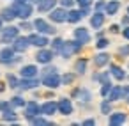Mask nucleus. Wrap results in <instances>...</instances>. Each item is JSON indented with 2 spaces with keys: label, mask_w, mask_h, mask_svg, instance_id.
I'll list each match as a JSON object with an SVG mask.
<instances>
[{
  "label": "nucleus",
  "mask_w": 129,
  "mask_h": 126,
  "mask_svg": "<svg viewBox=\"0 0 129 126\" xmlns=\"http://www.w3.org/2000/svg\"><path fill=\"white\" fill-rule=\"evenodd\" d=\"M127 96H129V83L122 85V99H125Z\"/></svg>",
  "instance_id": "de8ad7c7"
},
{
  "label": "nucleus",
  "mask_w": 129,
  "mask_h": 126,
  "mask_svg": "<svg viewBox=\"0 0 129 126\" xmlns=\"http://www.w3.org/2000/svg\"><path fill=\"white\" fill-rule=\"evenodd\" d=\"M7 108H11V101L9 99H0V112H4Z\"/></svg>",
  "instance_id": "c03bdc74"
},
{
  "label": "nucleus",
  "mask_w": 129,
  "mask_h": 126,
  "mask_svg": "<svg viewBox=\"0 0 129 126\" xmlns=\"http://www.w3.org/2000/svg\"><path fill=\"white\" fill-rule=\"evenodd\" d=\"M64 43H66V39H62V37H58V36H55L51 41H50V48L58 55L60 53V50H62V46H64Z\"/></svg>",
  "instance_id": "2f4dec72"
},
{
  "label": "nucleus",
  "mask_w": 129,
  "mask_h": 126,
  "mask_svg": "<svg viewBox=\"0 0 129 126\" xmlns=\"http://www.w3.org/2000/svg\"><path fill=\"white\" fill-rule=\"evenodd\" d=\"M30 46H32V45H30V41H28V36H21V34H20V36L13 41V48H14L16 53H25Z\"/></svg>",
  "instance_id": "f8f14e48"
},
{
  "label": "nucleus",
  "mask_w": 129,
  "mask_h": 126,
  "mask_svg": "<svg viewBox=\"0 0 129 126\" xmlns=\"http://www.w3.org/2000/svg\"><path fill=\"white\" fill-rule=\"evenodd\" d=\"M14 9H16V14H18V18H20V20H28V18L34 14L36 6H34L32 2H27V4L18 6V7H14Z\"/></svg>",
  "instance_id": "4468645a"
},
{
  "label": "nucleus",
  "mask_w": 129,
  "mask_h": 126,
  "mask_svg": "<svg viewBox=\"0 0 129 126\" xmlns=\"http://www.w3.org/2000/svg\"><path fill=\"white\" fill-rule=\"evenodd\" d=\"M20 78H21V76H18V75H14V73H7V75H6L7 87H9V89H18V87H20Z\"/></svg>",
  "instance_id": "c85d7f7f"
},
{
  "label": "nucleus",
  "mask_w": 129,
  "mask_h": 126,
  "mask_svg": "<svg viewBox=\"0 0 129 126\" xmlns=\"http://www.w3.org/2000/svg\"><path fill=\"white\" fill-rule=\"evenodd\" d=\"M20 27L18 25H13V23H7L0 29V43L2 45H13V41L20 36Z\"/></svg>",
  "instance_id": "7ed1b4c3"
},
{
  "label": "nucleus",
  "mask_w": 129,
  "mask_h": 126,
  "mask_svg": "<svg viewBox=\"0 0 129 126\" xmlns=\"http://www.w3.org/2000/svg\"><path fill=\"white\" fill-rule=\"evenodd\" d=\"M41 83H43L46 89L55 91V89H58V87L62 85V75H60L58 71L44 73V75H41Z\"/></svg>",
  "instance_id": "39448f33"
},
{
  "label": "nucleus",
  "mask_w": 129,
  "mask_h": 126,
  "mask_svg": "<svg viewBox=\"0 0 129 126\" xmlns=\"http://www.w3.org/2000/svg\"><path fill=\"white\" fill-rule=\"evenodd\" d=\"M83 46H85V45H83L81 41H78L76 37H73L71 41H66V43H64V46H62V50H60L58 55H60L64 60H67V59H71L73 55H78V53L83 50Z\"/></svg>",
  "instance_id": "f03ea898"
},
{
  "label": "nucleus",
  "mask_w": 129,
  "mask_h": 126,
  "mask_svg": "<svg viewBox=\"0 0 129 126\" xmlns=\"http://www.w3.org/2000/svg\"><path fill=\"white\" fill-rule=\"evenodd\" d=\"M110 80H111V73H110V69H108V71H95V73L92 75V82H97L99 85L104 83V82H110Z\"/></svg>",
  "instance_id": "393cba45"
},
{
  "label": "nucleus",
  "mask_w": 129,
  "mask_h": 126,
  "mask_svg": "<svg viewBox=\"0 0 129 126\" xmlns=\"http://www.w3.org/2000/svg\"><path fill=\"white\" fill-rule=\"evenodd\" d=\"M94 0H76V6L78 7H92Z\"/></svg>",
  "instance_id": "79ce46f5"
},
{
  "label": "nucleus",
  "mask_w": 129,
  "mask_h": 126,
  "mask_svg": "<svg viewBox=\"0 0 129 126\" xmlns=\"http://www.w3.org/2000/svg\"><path fill=\"white\" fill-rule=\"evenodd\" d=\"M108 99H110L111 103L122 99V85H113L111 91H110V94H108Z\"/></svg>",
  "instance_id": "c756f323"
},
{
  "label": "nucleus",
  "mask_w": 129,
  "mask_h": 126,
  "mask_svg": "<svg viewBox=\"0 0 129 126\" xmlns=\"http://www.w3.org/2000/svg\"><path fill=\"white\" fill-rule=\"evenodd\" d=\"M58 6V0H43L41 4H37V13L39 14H48L51 9H55Z\"/></svg>",
  "instance_id": "4be33fe9"
},
{
  "label": "nucleus",
  "mask_w": 129,
  "mask_h": 126,
  "mask_svg": "<svg viewBox=\"0 0 129 126\" xmlns=\"http://www.w3.org/2000/svg\"><path fill=\"white\" fill-rule=\"evenodd\" d=\"M125 13H127V14H129V6H127V9H125Z\"/></svg>",
  "instance_id": "13d9d810"
},
{
  "label": "nucleus",
  "mask_w": 129,
  "mask_h": 126,
  "mask_svg": "<svg viewBox=\"0 0 129 126\" xmlns=\"http://www.w3.org/2000/svg\"><path fill=\"white\" fill-rule=\"evenodd\" d=\"M4 23H6V22H4L2 18H0V29H2V27H4Z\"/></svg>",
  "instance_id": "6e6d98bb"
},
{
  "label": "nucleus",
  "mask_w": 129,
  "mask_h": 126,
  "mask_svg": "<svg viewBox=\"0 0 129 126\" xmlns=\"http://www.w3.org/2000/svg\"><path fill=\"white\" fill-rule=\"evenodd\" d=\"M99 110H101V114L103 115H110L111 112H113V107H111V101L108 99V98H104L101 103H99Z\"/></svg>",
  "instance_id": "473e14b6"
},
{
  "label": "nucleus",
  "mask_w": 129,
  "mask_h": 126,
  "mask_svg": "<svg viewBox=\"0 0 129 126\" xmlns=\"http://www.w3.org/2000/svg\"><path fill=\"white\" fill-rule=\"evenodd\" d=\"M0 18H2L6 23H13V22L18 18V14H16V9H14L13 6H9V7H4L2 11H0Z\"/></svg>",
  "instance_id": "5701e85b"
},
{
  "label": "nucleus",
  "mask_w": 129,
  "mask_h": 126,
  "mask_svg": "<svg viewBox=\"0 0 129 126\" xmlns=\"http://www.w3.org/2000/svg\"><path fill=\"white\" fill-rule=\"evenodd\" d=\"M58 6H62L66 9H73L76 6V0H58Z\"/></svg>",
  "instance_id": "ea45409f"
},
{
  "label": "nucleus",
  "mask_w": 129,
  "mask_h": 126,
  "mask_svg": "<svg viewBox=\"0 0 129 126\" xmlns=\"http://www.w3.org/2000/svg\"><path fill=\"white\" fill-rule=\"evenodd\" d=\"M108 46H110V39H108V37L103 36V37H97V39H95V48H97V50H106Z\"/></svg>",
  "instance_id": "e433bc0d"
},
{
  "label": "nucleus",
  "mask_w": 129,
  "mask_h": 126,
  "mask_svg": "<svg viewBox=\"0 0 129 126\" xmlns=\"http://www.w3.org/2000/svg\"><path fill=\"white\" fill-rule=\"evenodd\" d=\"M103 36H104V30L97 29V30H95V39H97V37H103Z\"/></svg>",
  "instance_id": "603ef678"
},
{
  "label": "nucleus",
  "mask_w": 129,
  "mask_h": 126,
  "mask_svg": "<svg viewBox=\"0 0 129 126\" xmlns=\"http://www.w3.org/2000/svg\"><path fill=\"white\" fill-rule=\"evenodd\" d=\"M34 30H37L39 34H46V36H57V29H55V25L50 22V20H46V18H36L34 22Z\"/></svg>",
  "instance_id": "20e7f679"
},
{
  "label": "nucleus",
  "mask_w": 129,
  "mask_h": 126,
  "mask_svg": "<svg viewBox=\"0 0 129 126\" xmlns=\"http://www.w3.org/2000/svg\"><path fill=\"white\" fill-rule=\"evenodd\" d=\"M120 27H122V25L113 23V25H110V27H108V30H110L111 34H120V32H122V29H120Z\"/></svg>",
  "instance_id": "37998d69"
},
{
  "label": "nucleus",
  "mask_w": 129,
  "mask_h": 126,
  "mask_svg": "<svg viewBox=\"0 0 129 126\" xmlns=\"http://www.w3.org/2000/svg\"><path fill=\"white\" fill-rule=\"evenodd\" d=\"M125 101H127V105H129V96H127V98H125Z\"/></svg>",
  "instance_id": "bf43d9fd"
},
{
  "label": "nucleus",
  "mask_w": 129,
  "mask_h": 126,
  "mask_svg": "<svg viewBox=\"0 0 129 126\" xmlns=\"http://www.w3.org/2000/svg\"><path fill=\"white\" fill-rule=\"evenodd\" d=\"M39 73L41 71H39L37 64H23L20 68V76L21 78H36Z\"/></svg>",
  "instance_id": "2eb2a0df"
},
{
  "label": "nucleus",
  "mask_w": 129,
  "mask_h": 126,
  "mask_svg": "<svg viewBox=\"0 0 129 126\" xmlns=\"http://www.w3.org/2000/svg\"><path fill=\"white\" fill-rule=\"evenodd\" d=\"M36 115H41V105H39L37 101L30 99V101H27V105L23 107V117L30 122Z\"/></svg>",
  "instance_id": "6e6552de"
},
{
  "label": "nucleus",
  "mask_w": 129,
  "mask_h": 126,
  "mask_svg": "<svg viewBox=\"0 0 129 126\" xmlns=\"http://www.w3.org/2000/svg\"><path fill=\"white\" fill-rule=\"evenodd\" d=\"M104 22H106V13L104 11H94L92 14H90V27L92 29H101L103 25H104Z\"/></svg>",
  "instance_id": "a211bd4d"
},
{
  "label": "nucleus",
  "mask_w": 129,
  "mask_h": 126,
  "mask_svg": "<svg viewBox=\"0 0 129 126\" xmlns=\"http://www.w3.org/2000/svg\"><path fill=\"white\" fill-rule=\"evenodd\" d=\"M18 27H20V30H23V32H28V34L34 30V23H32V22H28V20H20Z\"/></svg>",
  "instance_id": "c9c22d12"
},
{
  "label": "nucleus",
  "mask_w": 129,
  "mask_h": 126,
  "mask_svg": "<svg viewBox=\"0 0 129 126\" xmlns=\"http://www.w3.org/2000/svg\"><path fill=\"white\" fill-rule=\"evenodd\" d=\"M76 73H71V71H67V73H64L62 75V85H73L74 83V80H76Z\"/></svg>",
  "instance_id": "f704fd0d"
},
{
  "label": "nucleus",
  "mask_w": 129,
  "mask_h": 126,
  "mask_svg": "<svg viewBox=\"0 0 129 126\" xmlns=\"http://www.w3.org/2000/svg\"><path fill=\"white\" fill-rule=\"evenodd\" d=\"M125 80H127V82H129V73H127V76H125Z\"/></svg>",
  "instance_id": "4d7b16f0"
},
{
  "label": "nucleus",
  "mask_w": 129,
  "mask_h": 126,
  "mask_svg": "<svg viewBox=\"0 0 129 126\" xmlns=\"http://www.w3.org/2000/svg\"><path fill=\"white\" fill-rule=\"evenodd\" d=\"M110 60H111V55H110L108 52H104V50H97V53H95V55H94V59H92V62H94V66H95L97 69H101V68L108 66V64H110Z\"/></svg>",
  "instance_id": "ddd939ff"
},
{
  "label": "nucleus",
  "mask_w": 129,
  "mask_h": 126,
  "mask_svg": "<svg viewBox=\"0 0 129 126\" xmlns=\"http://www.w3.org/2000/svg\"><path fill=\"white\" fill-rule=\"evenodd\" d=\"M108 69H110V73H111V78H115L117 82H124L125 76H127V71H125L122 66H118V64L110 62V64H108Z\"/></svg>",
  "instance_id": "dca6fc26"
},
{
  "label": "nucleus",
  "mask_w": 129,
  "mask_h": 126,
  "mask_svg": "<svg viewBox=\"0 0 129 126\" xmlns=\"http://www.w3.org/2000/svg\"><path fill=\"white\" fill-rule=\"evenodd\" d=\"M41 114L46 115V117H51V115L58 114V105H57V101H53V99H46V101L41 105Z\"/></svg>",
  "instance_id": "6ab92c4d"
},
{
  "label": "nucleus",
  "mask_w": 129,
  "mask_h": 126,
  "mask_svg": "<svg viewBox=\"0 0 129 126\" xmlns=\"http://www.w3.org/2000/svg\"><path fill=\"white\" fill-rule=\"evenodd\" d=\"M81 124H83V126H94V124H97V121H95L94 117H88V119H83Z\"/></svg>",
  "instance_id": "a18cd8bd"
},
{
  "label": "nucleus",
  "mask_w": 129,
  "mask_h": 126,
  "mask_svg": "<svg viewBox=\"0 0 129 126\" xmlns=\"http://www.w3.org/2000/svg\"><path fill=\"white\" fill-rule=\"evenodd\" d=\"M80 9H81V14H83V18L92 14V7H80Z\"/></svg>",
  "instance_id": "09e8293b"
},
{
  "label": "nucleus",
  "mask_w": 129,
  "mask_h": 126,
  "mask_svg": "<svg viewBox=\"0 0 129 126\" xmlns=\"http://www.w3.org/2000/svg\"><path fill=\"white\" fill-rule=\"evenodd\" d=\"M39 85H43L41 83V78H20V91H34V89H37Z\"/></svg>",
  "instance_id": "f3484780"
},
{
  "label": "nucleus",
  "mask_w": 129,
  "mask_h": 126,
  "mask_svg": "<svg viewBox=\"0 0 129 126\" xmlns=\"http://www.w3.org/2000/svg\"><path fill=\"white\" fill-rule=\"evenodd\" d=\"M73 37H76V39L81 41L83 45H87V43L92 41V36H90V32H88L87 27H76V29L73 30Z\"/></svg>",
  "instance_id": "412c9836"
},
{
  "label": "nucleus",
  "mask_w": 129,
  "mask_h": 126,
  "mask_svg": "<svg viewBox=\"0 0 129 126\" xmlns=\"http://www.w3.org/2000/svg\"><path fill=\"white\" fill-rule=\"evenodd\" d=\"M122 37L125 39V41H129V25H125V27H122Z\"/></svg>",
  "instance_id": "49530a36"
},
{
  "label": "nucleus",
  "mask_w": 129,
  "mask_h": 126,
  "mask_svg": "<svg viewBox=\"0 0 129 126\" xmlns=\"http://www.w3.org/2000/svg\"><path fill=\"white\" fill-rule=\"evenodd\" d=\"M67 11H69V9H66V7H62V6H57L55 9H51V11L48 13V20H50L51 23H55V25L66 23V22H67Z\"/></svg>",
  "instance_id": "0eeeda50"
},
{
  "label": "nucleus",
  "mask_w": 129,
  "mask_h": 126,
  "mask_svg": "<svg viewBox=\"0 0 129 126\" xmlns=\"http://www.w3.org/2000/svg\"><path fill=\"white\" fill-rule=\"evenodd\" d=\"M27 2H30V0H13V7H18V6H23V4H27Z\"/></svg>",
  "instance_id": "8fccbe9b"
},
{
  "label": "nucleus",
  "mask_w": 129,
  "mask_h": 126,
  "mask_svg": "<svg viewBox=\"0 0 129 126\" xmlns=\"http://www.w3.org/2000/svg\"><path fill=\"white\" fill-rule=\"evenodd\" d=\"M0 114H2V121H6V122H13V124L18 122V114H16V110L13 107L4 110V112H0Z\"/></svg>",
  "instance_id": "bb28decb"
},
{
  "label": "nucleus",
  "mask_w": 129,
  "mask_h": 126,
  "mask_svg": "<svg viewBox=\"0 0 129 126\" xmlns=\"http://www.w3.org/2000/svg\"><path fill=\"white\" fill-rule=\"evenodd\" d=\"M117 53H118V57H122V59H127V57H129V43H125V45L118 46Z\"/></svg>",
  "instance_id": "58836bf2"
},
{
  "label": "nucleus",
  "mask_w": 129,
  "mask_h": 126,
  "mask_svg": "<svg viewBox=\"0 0 129 126\" xmlns=\"http://www.w3.org/2000/svg\"><path fill=\"white\" fill-rule=\"evenodd\" d=\"M120 25H122V27L129 25V14H127V13H125V14L122 16V20H120Z\"/></svg>",
  "instance_id": "3c124183"
},
{
  "label": "nucleus",
  "mask_w": 129,
  "mask_h": 126,
  "mask_svg": "<svg viewBox=\"0 0 129 126\" xmlns=\"http://www.w3.org/2000/svg\"><path fill=\"white\" fill-rule=\"evenodd\" d=\"M104 7H106L104 0H95L94 2V11H104Z\"/></svg>",
  "instance_id": "a19ab883"
},
{
  "label": "nucleus",
  "mask_w": 129,
  "mask_h": 126,
  "mask_svg": "<svg viewBox=\"0 0 129 126\" xmlns=\"http://www.w3.org/2000/svg\"><path fill=\"white\" fill-rule=\"evenodd\" d=\"M127 122V114L125 112H111L108 115V124L110 126H120V124H125Z\"/></svg>",
  "instance_id": "aec40b11"
},
{
  "label": "nucleus",
  "mask_w": 129,
  "mask_h": 126,
  "mask_svg": "<svg viewBox=\"0 0 129 126\" xmlns=\"http://www.w3.org/2000/svg\"><path fill=\"white\" fill-rule=\"evenodd\" d=\"M30 2H32L34 6H37V4H41V2H43V0H30Z\"/></svg>",
  "instance_id": "5fc2aeb1"
},
{
  "label": "nucleus",
  "mask_w": 129,
  "mask_h": 126,
  "mask_svg": "<svg viewBox=\"0 0 129 126\" xmlns=\"http://www.w3.org/2000/svg\"><path fill=\"white\" fill-rule=\"evenodd\" d=\"M9 101H11V107H13V108H23V107L27 105V99H25L23 96H20V94L13 96Z\"/></svg>",
  "instance_id": "72a5a7b5"
},
{
  "label": "nucleus",
  "mask_w": 129,
  "mask_h": 126,
  "mask_svg": "<svg viewBox=\"0 0 129 126\" xmlns=\"http://www.w3.org/2000/svg\"><path fill=\"white\" fill-rule=\"evenodd\" d=\"M30 124H36V126H53L55 122L51 121V119H46V115H36L32 121H30Z\"/></svg>",
  "instance_id": "7c9ffc66"
},
{
  "label": "nucleus",
  "mask_w": 129,
  "mask_h": 126,
  "mask_svg": "<svg viewBox=\"0 0 129 126\" xmlns=\"http://www.w3.org/2000/svg\"><path fill=\"white\" fill-rule=\"evenodd\" d=\"M83 20V14H81V9L78 7H73V9H69L67 11V23H73V25H76V23H80Z\"/></svg>",
  "instance_id": "b1692460"
},
{
  "label": "nucleus",
  "mask_w": 129,
  "mask_h": 126,
  "mask_svg": "<svg viewBox=\"0 0 129 126\" xmlns=\"http://www.w3.org/2000/svg\"><path fill=\"white\" fill-rule=\"evenodd\" d=\"M87 66H88V59H85V57L76 59V62H74V73L76 75H85L87 73Z\"/></svg>",
  "instance_id": "cd10ccee"
},
{
  "label": "nucleus",
  "mask_w": 129,
  "mask_h": 126,
  "mask_svg": "<svg viewBox=\"0 0 129 126\" xmlns=\"http://www.w3.org/2000/svg\"><path fill=\"white\" fill-rule=\"evenodd\" d=\"M21 55L23 53H16L13 45H4V48L0 50V64L2 66H14L18 62H21Z\"/></svg>",
  "instance_id": "f257e3e1"
},
{
  "label": "nucleus",
  "mask_w": 129,
  "mask_h": 126,
  "mask_svg": "<svg viewBox=\"0 0 129 126\" xmlns=\"http://www.w3.org/2000/svg\"><path fill=\"white\" fill-rule=\"evenodd\" d=\"M57 105H58V114L60 115H71L74 112V105H73V98H58L57 99Z\"/></svg>",
  "instance_id": "9b49d317"
},
{
  "label": "nucleus",
  "mask_w": 129,
  "mask_h": 126,
  "mask_svg": "<svg viewBox=\"0 0 129 126\" xmlns=\"http://www.w3.org/2000/svg\"><path fill=\"white\" fill-rule=\"evenodd\" d=\"M118 9H120V2H118V0H108L106 7H104V13H106V16H115L118 13Z\"/></svg>",
  "instance_id": "a878e982"
},
{
  "label": "nucleus",
  "mask_w": 129,
  "mask_h": 126,
  "mask_svg": "<svg viewBox=\"0 0 129 126\" xmlns=\"http://www.w3.org/2000/svg\"><path fill=\"white\" fill-rule=\"evenodd\" d=\"M71 98L73 99H78L81 103H90L92 101V92L87 87H74L71 91Z\"/></svg>",
  "instance_id": "9d476101"
},
{
  "label": "nucleus",
  "mask_w": 129,
  "mask_h": 126,
  "mask_svg": "<svg viewBox=\"0 0 129 126\" xmlns=\"http://www.w3.org/2000/svg\"><path fill=\"white\" fill-rule=\"evenodd\" d=\"M55 52L50 48V46H44V48H37V52H36V55H34V59H36V62L37 64H50V62H53V59H55Z\"/></svg>",
  "instance_id": "423d86ee"
},
{
  "label": "nucleus",
  "mask_w": 129,
  "mask_h": 126,
  "mask_svg": "<svg viewBox=\"0 0 129 126\" xmlns=\"http://www.w3.org/2000/svg\"><path fill=\"white\" fill-rule=\"evenodd\" d=\"M6 89H7V82H6V83H4V82H0V92H4Z\"/></svg>",
  "instance_id": "864d4df0"
},
{
  "label": "nucleus",
  "mask_w": 129,
  "mask_h": 126,
  "mask_svg": "<svg viewBox=\"0 0 129 126\" xmlns=\"http://www.w3.org/2000/svg\"><path fill=\"white\" fill-rule=\"evenodd\" d=\"M28 41H30V45H32V46H36V48L50 46V36H46V34H39L37 30L28 34Z\"/></svg>",
  "instance_id": "1a4fd4ad"
},
{
  "label": "nucleus",
  "mask_w": 129,
  "mask_h": 126,
  "mask_svg": "<svg viewBox=\"0 0 129 126\" xmlns=\"http://www.w3.org/2000/svg\"><path fill=\"white\" fill-rule=\"evenodd\" d=\"M111 87H113V83H111V80H110V82H104V83H101V89H99V94H101L103 98H108V94H110V91H111Z\"/></svg>",
  "instance_id": "4c0bfd02"
}]
</instances>
